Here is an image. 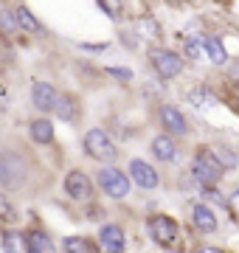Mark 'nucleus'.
Returning <instances> with one entry per match:
<instances>
[{
    "instance_id": "f257e3e1",
    "label": "nucleus",
    "mask_w": 239,
    "mask_h": 253,
    "mask_svg": "<svg viewBox=\"0 0 239 253\" xmlns=\"http://www.w3.org/2000/svg\"><path fill=\"white\" fill-rule=\"evenodd\" d=\"M222 161H217V155H211L208 149H200V152L194 155V161H192V174H194V180L202 183V186H217L222 177Z\"/></svg>"
},
{
    "instance_id": "f03ea898",
    "label": "nucleus",
    "mask_w": 239,
    "mask_h": 253,
    "mask_svg": "<svg viewBox=\"0 0 239 253\" xmlns=\"http://www.w3.org/2000/svg\"><path fill=\"white\" fill-rule=\"evenodd\" d=\"M149 62L155 68V73L160 79H172L183 71V59L175 54V51H166V48H152L149 51Z\"/></svg>"
},
{
    "instance_id": "7ed1b4c3",
    "label": "nucleus",
    "mask_w": 239,
    "mask_h": 253,
    "mask_svg": "<svg viewBox=\"0 0 239 253\" xmlns=\"http://www.w3.org/2000/svg\"><path fill=\"white\" fill-rule=\"evenodd\" d=\"M84 149L93 161H113L116 158V144H113L104 129H90L84 135Z\"/></svg>"
},
{
    "instance_id": "20e7f679",
    "label": "nucleus",
    "mask_w": 239,
    "mask_h": 253,
    "mask_svg": "<svg viewBox=\"0 0 239 253\" xmlns=\"http://www.w3.org/2000/svg\"><path fill=\"white\" fill-rule=\"evenodd\" d=\"M149 236L155 239V245H160V248H169V245L177 239V222H175L172 217L158 214V217L149 219Z\"/></svg>"
},
{
    "instance_id": "39448f33",
    "label": "nucleus",
    "mask_w": 239,
    "mask_h": 253,
    "mask_svg": "<svg viewBox=\"0 0 239 253\" xmlns=\"http://www.w3.org/2000/svg\"><path fill=\"white\" fill-rule=\"evenodd\" d=\"M99 186L110 197L121 200V197H127V191H129V177L124 172H119V169H101L99 172Z\"/></svg>"
},
{
    "instance_id": "423d86ee",
    "label": "nucleus",
    "mask_w": 239,
    "mask_h": 253,
    "mask_svg": "<svg viewBox=\"0 0 239 253\" xmlns=\"http://www.w3.org/2000/svg\"><path fill=\"white\" fill-rule=\"evenodd\" d=\"M23 174H26V169L14 155H0V186L14 189L23 183Z\"/></svg>"
},
{
    "instance_id": "0eeeda50",
    "label": "nucleus",
    "mask_w": 239,
    "mask_h": 253,
    "mask_svg": "<svg viewBox=\"0 0 239 253\" xmlns=\"http://www.w3.org/2000/svg\"><path fill=\"white\" fill-rule=\"evenodd\" d=\"M65 191L71 194L74 200H79V203H84V200H90V194H93V186H90V177L84 172H71L68 177H65Z\"/></svg>"
},
{
    "instance_id": "6e6552de",
    "label": "nucleus",
    "mask_w": 239,
    "mask_h": 253,
    "mask_svg": "<svg viewBox=\"0 0 239 253\" xmlns=\"http://www.w3.org/2000/svg\"><path fill=\"white\" fill-rule=\"evenodd\" d=\"M101 253H124V231L119 225H104L99 231Z\"/></svg>"
},
{
    "instance_id": "1a4fd4ad",
    "label": "nucleus",
    "mask_w": 239,
    "mask_h": 253,
    "mask_svg": "<svg viewBox=\"0 0 239 253\" xmlns=\"http://www.w3.org/2000/svg\"><path fill=\"white\" fill-rule=\"evenodd\" d=\"M31 99H34L37 110H56L59 93L54 90V84H48V82H37V84L31 87Z\"/></svg>"
},
{
    "instance_id": "9d476101",
    "label": "nucleus",
    "mask_w": 239,
    "mask_h": 253,
    "mask_svg": "<svg viewBox=\"0 0 239 253\" xmlns=\"http://www.w3.org/2000/svg\"><path fill=\"white\" fill-rule=\"evenodd\" d=\"M129 177L138 183L141 189H155L158 186V172L144 161H132L129 163Z\"/></svg>"
},
{
    "instance_id": "9b49d317",
    "label": "nucleus",
    "mask_w": 239,
    "mask_h": 253,
    "mask_svg": "<svg viewBox=\"0 0 239 253\" xmlns=\"http://www.w3.org/2000/svg\"><path fill=\"white\" fill-rule=\"evenodd\" d=\"M160 121H163L166 132H172V135H186V129H189V124H186L183 113L177 107H160Z\"/></svg>"
},
{
    "instance_id": "f8f14e48",
    "label": "nucleus",
    "mask_w": 239,
    "mask_h": 253,
    "mask_svg": "<svg viewBox=\"0 0 239 253\" xmlns=\"http://www.w3.org/2000/svg\"><path fill=\"white\" fill-rule=\"evenodd\" d=\"M192 219H194V228H197V231H202V234H214V231H217V217H214L211 208L194 206Z\"/></svg>"
},
{
    "instance_id": "ddd939ff",
    "label": "nucleus",
    "mask_w": 239,
    "mask_h": 253,
    "mask_svg": "<svg viewBox=\"0 0 239 253\" xmlns=\"http://www.w3.org/2000/svg\"><path fill=\"white\" fill-rule=\"evenodd\" d=\"M152 152H155L158 161H175L177 146H175V141H172L169 135H158L155 141H152Z\"/></svg>"
},
{
    "instance_id": "4468645a",
    "label": "nucleus",
    "mask_w": 239,
    "mask_h": 253,
    "mask_svg": "<svg viewBox=\"0 0 239 253\" xmlns=\"http://www.w3.org/2000/svg\"><path fill=\"white\" fill-rule=\"evenodd\" d=\"M28 251L31 253H56L51 236H45L42 231H31L28 234Z\"/></svg>"
},
{
    "instance_id": "2eb2a0df",
    "label": "nucleus",
    "mask_w": 239,
    "mask_h": 253,
    "mask_svg": "<svg viewBox=\"0 0 239 253\" xmlns=\"http://www.w3.org/2000/svg\"><path fill=\"white\" fill-rule=\"evenodd\" d=\"M31 138L37 141V144H51L54 141V126H51V121H45V118H40V121H31Z\"/></svg>"
},
{
    "instance_id": "dca6fc26",
    "label": "nucleus",
    "mask_w": 239,
    "mask_h": 253,
    "mask_svg": "<svg viewBox=\"0 0 239 253\" xmlns=\"http://www.w3.org/2000/svg\"><path fill=\"white\" fill-rule=\"evenodd\" d=\"M202 42H205V56H208L214 65H222L228 59V56H225V48H222V42L217 37H202Z\"/></svg>"
},
{
    "instance_id": "f3484780",
    "label": "nucleus",
    "mask_w": 239,
    "mask_h": 253,
    "mask_svg": "<svg viewBox=\"0 0 239 253\" xmlns=\"http://www.w3.org/2000/svg\"><path fill=\"white\" fill-rule=\"evenodd\" d=\"M183 51H186L189 59H194V62L205 59V42H202V37H186L183 40Z\"/></svg>"
},
{
    "instance_id": "a211bd4d",
    "label": "nucleus",
    "mask_w": 239,
    "mask_h": 253,
    "mask_svg": "<svg viewBox=\"0 0 239 253\" xmlns=\"http://www.w3.org/2000/svg\"><path fill=\"white\" fill-rule=\"evenodd\" d=\"M189 101H192L194 107H200V110L214 107V104H217V99H214V93L208 90V87H194V90L189 93Z\"/></svg>"
},
{
    "instance_id": "6ab92c4d",
    "label": "nucleus",
    "mask_w": 239,
    "mask_h": 253,
    "mask_svg": "<svg viewBox=\"0 0 239 253\" xmlns=\"http://www.w3.org/2000/svg\"><path fill=\"white\" fill-rule=\"evenodd\" d=\"M3 248H6V253H31L28 251V236L23 234H6L3 236Z\"/></svg>"
},
{
    "instance_id": "aec40b11",
    "label": "nucleus",
    "mask_w": 239,
    "mask_h": 253,
    "mask_svg": "<svg viewBox=\"0 0 239 253\" xmlns=\"http://www.w3.org/2000/svg\"><path fill=\"white\" fill-rule=\"evenodd\" d=\"M14 17H17V26L23 31H40V23L34 20V14L26 9V6H14Z\"/></svg>"
},
{
    "instance_id": "412c9836",
    "label": "nucleus",
    "mask_w": 239,
    "mask_h": 253,
    "mask_svg": "<svg viewBox=\"0 0 239 253\" xmlns=\"http://www.w3.org/2000/svg\"><path fill=\"white\" fill-rule=\"evenodd\" d=\"M65 251L68 253H96L90 239H84V236H68L65 239Z\"/></svg>"
},
{
    "instance_id": "4be33fe9",
    "label": "nucleus",
    "mask_w": 239,
    "mask_h": 253,
    "mask_svg": "<svg viewBox=\"0 0 239 253\" xmlns=\"http://www.w3.org/2000/svg\"><path fill=\"white\" fill-rule=\"evenodd\" d=\"M54 113H56L59 118H65V121H74V118H76V101L71 99V96H59Z\"/></svg>"
},
{
    "instance_id": "5701e85b",
    "label": "nucleus",
    "mask_w": 239,
    "mask_h": 253,
    "mask_svg": "<svg viewBox=\"0 0 239 253\" xmlns=\"http://www.w3.org/2000/svg\"><path fill=\"white\" fill-rule=\"evenodd\" d=\"M17 17H14V11H0V34L3 37H14V31H17Z\"/></svg>"
},
{
    "instance_id": "b1692460",
    "label": "nucleus",
    "mask_w": 239,
    "mask_h": 253,
    "mask_svg": "<svg viewBox=\"0 0 239 253\" xmlns=\"http://www.w3.org/2000/svg\"><path fill=\"white\" fill-rule=\"evenodd\" d=\"M11 219H14V206L9 197L0 194V222H11Z\"/></svg>"
},
{
    "instance_id": "393cba45",
    "label": "nucleus",
    "mask_w": 239,
    "mask_h": 253,
    "mask_svg": "<svg viewBox=\"0 0 239 253\" xmlns=\"http://www.w3.org/2000/svg\"><path fill=\"white\" fill-rule=\"evenodd\" d=\"M99 9H101V11H107V14H113V17H116V14L121 11V6H113V3H99Z\"/></svg>"
},
{
    "instance_id": "a878e982",
    "label": "nucleus",
    "mask_w": 239,
    "mask_h": 253,
    "mask_svg": "<svg viewBox=\"0 0 239 253\" xmlns=\"http://www.w3.org/2000/svg\"><path fill=\"white\" fill-rule=\"evenodd\" d=\"M228 203H231V208H234V214H239V189L234 191V194H231V200H228Z\"/></svg>"
},
{
    "instance_id": "bb28decb",
    "label": "nucleus",
    "mask_w": 239,
    "mask_h": 253,
    "mask_svg": "<svg viewBox=\"0 0 239 253\" xmlns=\"http://www.w3.org/2000/svg\"><path fill=\"white\" fill-rule=\"evenodd\" d=\"M197 253H222V251H217V248H202V251H197Z\"/></svg>"
}]
</instances>
